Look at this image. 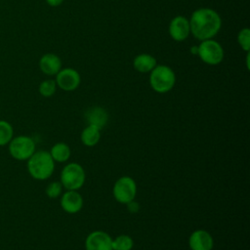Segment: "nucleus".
Segmentation results:
<instances>
[{
  "label": "nucleus",
  "mask_w": 250,
  "mask_h": 250,
  "mask_svg": "<svg viewBox=\"0 0 250 250\" xmlns=\"http://www.w3.org/2000/svg\"><path fill=\"white\" fill-rule=\"evenodd\" d=\"M80 74L74 68H62L56 74V84L63 91H73L80 85Z\"/></svg>",
  "instance_id": "nucleus-8"
},
{
  "label": "nucleus",
  "mask_w": 250,
  "mask_h": 250,
  "mask_svg": "<svg viewBox=\"0 0 250 250\" xmlns=\"http://www.w3.org/2000/svg\"><path fill=\"white\" fill-rule=\"evenodd\" d=\"M188 21L190 32L200 41L213 38L222 26L221 17L210 8L195 10Z\"/></svg>",
  "instance_id": "nucleus-1"
},
{
  "label": "nucleus",
  "mask_w": 250,
  "mask_h": 250,
  "mask_svg": "<svg viewBox=\"0 0 250 250\" xmlns=\"http://www.w3.org/2000/svg\"><path fill=\"white\" fill-rule=\"evenodd\" d=\"M112 250H132L134 246L133 238L128 234H120L111 241Z\"/></svg>",
  "instance_id": "nucleus-18"
},
{
  "label": "nucleus",
  "mask_w": 250,
  "mask_h": 250,
  "mask_svg": "<svg viewBox=\"0 0 250 250\" xmlns=\"http://www.w3.org/2000/svg\"><path fill=\"white\" fill-rule=\"evenodd\" d=\"M112 238L104 230H94L85 239L86 250H112Z\"/></svg>",
  "instance_id": "nucleus-9"
},
{
  "label": "nucleus",
  "mask_w": 250,
  "mask_h": 250,
  "mask_svg": "<svg viewBox=\"0 0 250 250\" xmlns=\"http://www.w3.org/2000/svg\"><path fill=\"white\" fill-rule=\"evenodd\" d=\"M176 82V75L173 69L167 65H156L149 75L151 88L159 94H164L173 89Z\"/></svg>",
  "instance_id": "nucleus-3"
},
{
  "label": "nucleus",
  "mask_w": 250,
  "mask_h": 250,
  "mask_svg": "<svg viewBox=\"0 0 250 250\" xmlns=\"http://www.w3.org/2000/svg\"><path fill=\"white\" fill-rule=\"evenodd\" d=\"M112 194L114 199L121 204H127L134 200L137 194L135 180L129 176L120 177L113 185Z\"/></svg>",
  "instance_id": "nucleus-5"
},
{
  "label": "nucleus",
  "mask_w": 250,
  "mask_h": 250,
  "mask_svg": "<svg viewBox=\"0 0 250 250\" xmlns=\"http://www.w3.org/2000/svg\"><path fill=\"white\" fill-rule=\"evenodd\" d=\"M86 174L84 168L76 163L71 162L65 165L61 172V184L66 190H78L85 183Z\"/></svg>",
  "instance_id": "nucleus-4"
},
{
  "label": "nucleus",
  "mask_w": 250,
  "mask_h": 250,
  "mask_svg": "<svg viewBox=\"0 0 250 250\" xmlns=\"http://www.w3.org/2000/svg\"><path fill=\"white\" fill-rule=\"evenodd\" d=\"M170 36L175 41H184L190 33L189 21L184 16L175 17L169 25Z\"/></svg>",
  "instance_id": "nucleus-12"
},
{
  "label": "nucleus",
  "mask_w": 250,
  "mask_h": 250,
  "mask_svg": "<svg viewBox=\"0 0 250 250\" xmlns=\"http://www.w3.org/2000/svg\"><path fill=\"white\" fill-rule=\"evenodd\" d=\"M40 70L46 75H56L62 69L61 59L52 53L45 54L39 61Z\"/></svg>",
  "instance_id": "nucleus-13"
},
{
  "label": "nucleus",
  "mask_w": 250,
  "mask_h": 250,
  "mask_svg": "<svg viewBox=\"0 0 250 250\" xmlns=\"http://www.w3.org/2000/svg\"><path fill=\"white\" fill-rule=\"evenodd\" d=\"M246 65H247V68L249 69V53L247 54V58H246Z\"/></svg>",
  "instance_id": "nucleus-26"
},
{
  "label": "nucleus",
  "mask_w": 250,
  "mask_h": 250,
  "mask_svg": "<svg viewBox=\"0 0 250 250\" xmlns=\"http://www.w3.org/2000/svg\"><path fill=\"white\" fill-rule=\"evenodd\" d=\"M9 152L17 160H27L35 152V143L27 136H18L9 143Z\"/></svg>",
  "instance_id": "nucleus-7"
},
{
  "label": "nucleus",
  "mask_w": 250,
  "mask_h": 250,
  "mask_svg": "<svg viewBox=\"0 0 250 250\" xmlns=\"http://www.w3.org/2000/svg\"><path fill=\"white\" fill-rule=\"evenodd\" d=\"M197 51H198V49H197V47H196V46H192V47L190 48V52H191L193 55L197 54Z\"/></svg>",
  "instance_id": "nucleus-25"
},
{
  "label": "nucleus",
  "mask_w": 250,
  "mask_h": 250,
  "mask_svg": "<svg viewBox=\"0 0 250 250\" xmlns=\"http://www.w3.org/2000/svg\"><path fill=\"white\" fill-rule=\"evenodd\" d=\"M46 2L48 5L52 7H57V6H60L63 2V0H46Z\"/></svg>",
  "instance_id": "nucleus-24"
},
{
  "label": "nucleus",
  "mask_w": 250,
  "mask_h": 250,
  "mask_svg": "<svg viewBox=\"0 0 250 250\" xmlns=\"http://www.w3.org/2000/svg\"><path fill=\"white\" fill-rule=\"evenodd\" d=\"M27 170L33 179L44 181L52 176L55 170V161L49 151L38 150L27 159Z\"/></svg>",
  "instance_id": "nucleus-2"
},
{
  "label": "nucleus",
  "mask_w": 250,
  "mask_h": 250,
  "mask_svg": "<svg viewBox=\"0 0 250 250\" xmlns=\"http://www.w3.org/2000/svg\"><path fill=\"white\" fill-rule=\"evenodd\" d=\"M49 152H50L53 160L55 162H59V163L66 162L71 155V150H70L69 146L62 142L55 144L51 147V150Z\"/></svg>",
  "instance_id": "nucleus-17"
},
{
  "label": "nucleus",
  "mask_w": 250,
  "mask_h": 250,
  "mask_svg": "<svg viewBox=\"0 0 250 250\" xmlns=\"http://www.w3.org/2000/svg\"><path fill=\"white\" fill-rule=\"evenodd\" d=\"M188 246L190 250H212L214 240L207 230L196 229L188 237Z\"/></svg>",
  "instance_id": "nucleus-10"
},
{
  "label": "nucleus",
  "mask_w": 250,
  "mask_h": 250,
  "mask_svg": "<svg viewBox=\"0 0 250 250\" xmlns=\"http://www.w3.org/2000/svg\"><path fill=\"white\" fill-rule=\"evenodd\" d=\"M61 207L68 214L78 213L83 207V198L77 190H66L61 197Z\"/></svg>",
  "instance_id": "nucleus-11"
},
{
  "label": "nucleus",
  "mask_w": 250,
  "mask_h": 250,
  "mask_svg": "<svg viewBox=\"0 0 250 250\" xmlns=\"http://www.w3.org/2000/svg\"><path fill=\"white\" fill-rule=\"evenodd\" d=\"M56 88H57L56 81L53 79H47L40 83L39 93L41 96H43L45 98H49L55 94Z\"/></svg>",
  "instance_id": "nucleus-20"
},
{
  "label": "nucleus",
  "mask_w": 250,
  "mask_h": 250,
  "mask_svg": "<svg viewBox=\"0 0 250 250\" xmlns=\"http://www.w3.org/2000/svg\"><path fill=\"white\" fill-rule=\"evenodd\" d=\"M62 186L61 182H52L47 186L45 192L48 197L57 198L62 194Z\"/></svg>",
  "instance_id": "nucleus-22"
},
{
  "label": "nucleus",
  "mask_w": 250,
  "mask_h": 250,
  "mask_svg": "<svg viewBox=\"0 0 250 250\" xmlns=\"http://www.w3.org/2000/svg\"><path fill=\"white\" fill-rule=\"evenodd\" d=\"M133 65L139 72L146 73L150 72L156 66V60L151 55L141 54L134 59Z\"/></svg>",
  "instance_id": "nucleus-15"
},
{
  "label": "nucleus",
  "mask_w": 250,
  "mask_h": 250,
  "mask_svg": "<svg viewBox=\"0 0 250 250\" xmlns=\"http://www.w3.org/2000/svg\"><path fill=\"white\" fill-rule=\"evenodd\" d=\"M81 142L86 146H96L101 140V129L94 126L89 125L86 126L80 135Z\"/></svg>",
  "instance_id": "nucleus-16"
},
{
  "label": "nucleus",
  "mask_w": 250,
  "mask_h": 250,
  "mask_svg": "<svg viewBox=\"0 0 250 250\" xmlns=\"http://www.w3.org/2000/svg\"><path fill=\"white\" fill-rule=\"evenodd\" d=\"M14 130L12 125L5 120H0V146L8 145L13 139Z\"/></svg>",
  "instance_id": "nucleus-19"
},
{
  "label": "nucleus",
  "mask_w": 250,
  "mask_h": 250,
  "mask_svg": "<svg viewBox=\"0 0 250 250\" xmlns=\"http://www.w3.org/2000/svg\"><path fill=\"white\" fill-rule=\"evenodd\" d=\"M237 41L242 50L249 52V50H250V29L247 27L242 28L237 35Z\"/></svg>",
  "instance_id": "nucleus-21"
},
{
  "label": "nucleus",
  "mask_w": 250,
  "mask_h": 250,
  "mask_svg": "<svg viewBox=\"0 0 250 250\" xmlns=\"http://www.w3.org/2000/svg\"><path fill=\"white\" fill-rule=\"evenodd\" d=\"M197 55L201 61L210 65L219 64L224 59V50L221 44L213 39L203 40L197 47Z\"/></svg>",
  "instance_id": "nucleus-6"
},
{
  "label": "nucleus",
  "mask_w": 250,
  "mask_h": 250,
  "mask_svg": "<svg viewBox=\"0 0 250 250\" xmlns=\"http://www.w3.org/2000/svg\"><path fill=\"white\" fill-rule=\"evenodd\" d=\"M85 119L89 125H94L103 129L108 120V114L104 108L101 106H93L85 112Z\"/></svg>",
  "instance_id": "nucleus-14"
},
{
  "label": "nucleus",
  "mask_w": 250,
  "mask_h": 250,
  "mask_svg": "<svg viewBox=\"0 0 250 250\" xmlns=\"http://www.w3.org/2000/svg\"><path fill=\"white\" fill-rule=\"evenodd\" d=\"M127 208L131 213H136L139 211V204L137 202H135V200L130 201L129 203H127Z\"/></svg>",
  "instance_id": "nucleus-23"
}]
</instances>
